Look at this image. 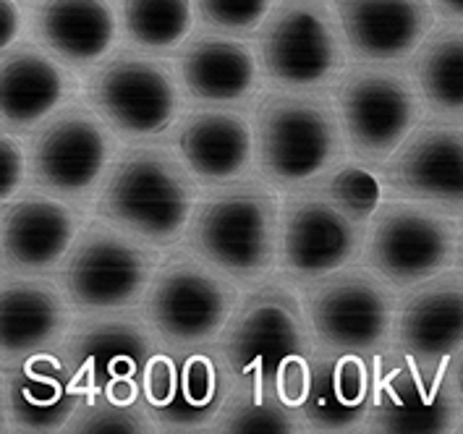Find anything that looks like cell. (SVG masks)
Listing matches in <instances>:
<instances>
[{
  "mask_svg": "<svg viewBox=\"0 0 463 434\" xmlns=\"http://www.w3.org/2000/svg\"><path fill=\"white\" fill-rule=\"evenodd\" d=\"M84 76L34 40H19L0 55V131L32 137L58 110L81 97Z\"/></svg>",
  "mask_w": 463,
  "mask_h": 434,
  "instance_id": "44dd1931",
  "label": "cell"
},
{
  "mask_svg": "<svg viewBox=\"0 0 463 434\" xmlns=\"http://www.w3.org/2000/svg\"><path fill=\"white\" fill-rule=\"evenodd\" d=\"M341 113L348 155L366 165H385L430 116L411 69L401 63H356L330 90Z\"/></svg>",
  "mask_w": 463,
  "mask_h": 434,
  "instance_id": "ba28073f",
  "label": "cell"
},
{
  "mask_svg": "<svg viewBox=\"0 0 463 434\" xmlns=\"http://www.w3.org/2000/svg\"><path fill=\"white\" fill-rule=\"evenodd\" d=\"M301 293L319 351L356 354L372 366L391 351L401 293L364 262Z\"/></svg>",
  "mask_w": 463,
  "mask_h": 434,
  "instance_id": "8fae6325",
  "label": "cell"
},
{
  "mask_svg": "<svg viewBox=\"0 0 463 434\" xmlns=\"http://www.w3.org/2000/svg\"><path fill=\"white\" fill-rule=\"evenodd\" d=\"M121 146L118 134L79 97L29 137V189L92 215Z\"/></svg>",
  "mask_w": 463,
  "mask_h": 434,
  "instance_id": "30bf717a",
  "label": "cell"
},
{
  "mask_svg": "<svg viewBox=\"0 0 463 434\" xmlns=\"http://www.w3.org/2000/svg\"><path fill=\"white\" fill-rule=\"evenodd\" d=\"M448 387L458 403V410H461V424H458V432H463V351L456 356V362L450 363L448 369Z\"/></svg>",
  "mask_w": 463,
  "mask_h": 434,
  "instance_id": "74e56055",
  "label": "cell"
},
{
  "mask_svg": "<svg viewBox=\"0 0 463 434\" xmlns=\"http://www.w3.org/2000/svg\"><path fill=\"white\" fill-rule=\"evenodd\" d=\"M199 196L202 186L168 139L123 145L92 215L165 254L186 239Z\"/></svg>",
  "mask_w": 463,
  "mask_h": 434,
  "instance_id": "6da1fadb",
  "label": "cell"
},
{
  "mask_svg": "<svg viewBox=\"0 0 463 434\" xmlns=\"http://www.w3.org/2000/svg\"><path fill=\"white\" fill-rule=\"evenodd\" d=\"M385 196L463 215V121L427 116L414 134L380 165Z\"/></svg>",
  "mask_w": 463,
  "mask_h": 434,
  "instance_id": "9a60e30c",
  "label": "cell"
},
{
  "mask_svg": "<svg viewBox=\"0 0 463 434\" xmlns=\"http://www.w3.org/2000/svg\"><path fill=\"white\" fill-rule=\"evenodd\" d=\"M160 427L146 409L139 403H113L108 398H84L71 416L66 434H157Z\"/></svg>",
  "mask_w": 463,
  "mask_h": 434,
  "instance_id": "1f68e13d",
  "label": "cell"
},
{
  "mask_svg": "<svg viewBox=\"0 0 463 434\" xmlns=\"http://www.w3.org/2000/svg\"><path fill=\"white\" fill-rule=\"evenodd\" d=\"M121 34L128 48L171 58L194 34V3L121 0Z\"/></svg>",
  "mask_w": 463,
  "mask_h": 434,
  "instance_id": "f1b7e54d",
  "label": "cell"
},
{
  "mask_svg": "<svg viewBox=\"0 0 463 434\" xmlns=\"http://www.w3.org/2000/svg\"><path fill=\"white\" fill-rule=\"evenodd\" d=\"M251 118L257 173L280 193L315 184L348 155L330 90H265Z\"/></svg>",
  "mask_w": 463,
  "mask_h": 434,
  "instance_id": "277c9868",
  "label": "cell"
},
{
  "mask_svg": "<svg viewBox=\"0 0 463 434\" xmlns=\"http://www.w3.org/2000/svg\"><path fill=\"white\" fill-rule=\"evenodd\" d=\"M22 8L19 0H0V45L3 50L19 42L22 37Z\"/></svg>",
  "mask_w": 463,
  "mask_h": 434,
  "instance_id": "8d00e7d4",
  "label": "cell"
},
{
  "mask_svg": "<svg viewBox=\"0 0 463 434\" xmlns=\"http://www.w3.org/2000/svg\"><path fill=\"white\" fill-rule=\"evenodd\" d=\"M165 348L139 309L105 316H76L58 348L76 390L102 398L121 382H145L152 356Z\"/></svg>",
  "mask_w": 463,
  "mask_h": 434,
  "instance_id": "5bb4252c",
  "label": "cell"
},
{
  "mask_svg": "<svg viewBox=\"0 0 463 434\" xmlns=\"http://www.w3.org/2000/svg\"><path fill=\"white\" fill-rule=\"evenodd\" d=\"M309 380H312V356L309 359H293L280 369L275 392L286 406L301 409V403L307 401V392H309Z\"/></svg>",
  "mask_w": 463,
  "mask_h": 434,
  "instance_id": "d590c367",
  "label": "cell"
},
{
  "mask_svg": "<svg viewBox=\"0 0 463 434\" xmlns=\"http://www.w3.org/2000/svg\"><path fill=\"white\" fill-rule=\"evenodd\" d=\"M254 48L268 90H333L351 63L333 0H278Z\"/></svg>",
  "mask_w": 463,
  "mask_h": 434,
  "instance_id": "9c48e42d",
  "label": "cell"
},
{
  "mask_svg": "<svg viewBox=\"0 0 463 434\" xmlns=\"http://www.w3.org/2000/svg\"><path fill=\"white\" fill-rule=\"evenodd\" d=\"M369 222L345 210L317 184L283 193V239L278 275L298 290L359 265Z\"/></svg>",
  "mask_w": 463,
  "mask_h": 434,
  "instance_id": "4fadbf2b",
  "label": "cell"
},
{
  "mask_svg": "<svg viewBox=\"0 0 463 434\" xmlns=\"http://www.w3.org/2000/svg\"><path fill=\"white\" fill-rule=\"evenodd\" d=\"M168 142L202 189L257 173V131L249 110L189 105Z\"/></svg>",
  "mask_w": 463,
  "mask_h": 434,
  "instance_id": "ffe728a7",
  "label": "cell"
},
{
  "mask_svg": "<svg viewBox=\"0 0 463 434\" xmlns=\"http://www.w3.org/2000/svg\"><path fill=\"white\" fill-rule=\"evenodd\" d=\"M435 11L445 19H453V22H463V0H432Z\"/></svg>",
  "mask_w": 463,
  "mask_h": 434,
  "instance_id": "f35d334b",
  "label": "cell"
},
{
  "mask_svg": "<svg viewBox=\"0 0 463 434\" xmlns=\"http://www.w3.org/2000/svg\"><path fill=\"white\" fill-rule=\"evenodd\" d=\"M81 99L123 145L163 142L189 108L173 58L116 48L81 81Z\"/></svg>",
  "mask_w": 463,
  "mask_h": 434,
  "instance_id": "5b68a950",
  "label": "cell"
},
{
  "mask_svg": "<svg viewBox=\"0 0 463 434\" xmlns=\"http://www.w3.org/2000/svg\"><path fill=\"white\" fill-rule=\"evenodd\" d=\"M121 34V16L110 0H37L32 37L76 73L102 63Z\"/></svg>",
  "mask_w": 463,
  "mask_h": 434,
  "instance_id": "d4e9b609",
  "label": "cell"
},
{
  "mask_svg": "<svg viewBox=\"0 0 463 434\" xmlns=\"http://www.w3.org/2000/svg\"><path fill=\"white\" fill-rule=\"evenodd\" d=\"M71 304L55 275H3L0 369L58 351L73 327Z\"/></svg>",
  "mask_w": 463,
  "mask_h": 434,
  "instance_id": "7402d4cb",
  "label": "cell"
},
{
  "mask_svg": "<svg viewBox=\"0 0 463 434\" xmlns=\"http://www.w3.org/2000/svg\"><path fill=\"white\" fill-rule=\"evenodd\" d=\"M244 288L184 243L163 254L139 312L168 351L215 345Z\"/></svg>",
  "mask_w": 463,
  "mask_h": 434,
  "instance_id": "8992f818",
  "label": "cell"
},
{
  "mask_svg": "<svg viewBox=\"0 0 463 434\" xmlns=\"http://www.w3.org/2000/svg\"><path fill=\"white\" fill-rule=\"evenodd\" d=\"M461 410L445 377L424 374L401 351L374 362V398L366 434H445L458 432Z\"/></svg>",
  "mask_w": 463,
  "mask_h": 434,
  "instance_id": "e0dca14e",
  "label": "cell"
},
{
  "mask_svg": "<svg viewBox=\"0 0 463 434\" xmlns=\"http://www.w3.org/2000/svg\"><path fill=\"white\" fill-rule=\"evenodd\" d=\"M178 390V359L175 351L160 348L152 362L146 366L145 382H142V401L146 403V409L163 410L165 406H171L173 395Z\"/></svg>",
  "mask_w": 463,
  "mask_h": 434,
  "instance_id": "e575fe53",
  "label": "cell"
},
{
  "mask_svg": "<svg viewBox=\"0 0 463 434\" xmlns=\"http://www.w3.org/2000/svg\"><path fill=\"white\" fill-rule=\"evenodd\" d=\"M458 217L421 202L385 196L369 220L362 262L398 293H406L458 265Z\"/></svg>",
  "mask_w": 463,
  "mask_h": 434,
  "instance_id": "7c38bea8",
  "label": "cell"
},
{
  "mask_svg": "<svg viewBox=\"0 0 463 434\" xmlns=\"http://www.w3.org/2000/svg\"><path fill=\"white\" fill-rule=\"evenodd\" d=\"M280 239L283 193L254 173L202 189L184 246L246 290L278 275Z\"/></svg>",
  "mask_w": 463,
  "mask_h": 434,
  "instance_id": "7a4b0ae2",
  "label": "cell"
},
{
  "mask_svg": "<svg viewBox=\"0 0 463 434\" xmlns=\"http://www.w3.org/2000/svg\"><path fill=\"white\" fill-rule=\"evenodd\" d=\"M275 3L278 0H196V14L204 29L254 40Z\"/></svg>",
  "mask_w": 463,
  "mask_h": 434,
  "instance_id": "d6a6232c",
  "label": "cell"
},
{
  "mask_svg": "<svg viewBox=\"0 0 463 434\" xmlns=\"http://www.w3.org/2000/svg\"><path fill=\"white\" fill-rule=\"evenodd\" d=\"M81 401L84 395L73 385L71 372L58 351L0 369L3 434L66 432Z\"/></svg>",
  "mask_w": 463,
  "mask_h": 434,
  "instance_id": "603a6c76",
  "label": "cell"
},
{
  "mask_svg": "<svg viewBox=\"0 0 463 434\" xmlns=\"http://www.w3.org/2000/svg\"><path fill=\"white\" fill-rule=\"evenodd\" d=\"M215 345L231 374L233 392L257 398L278 395L275 382L280 369L317 351L304 293L280 275L246 288Z\"/></svg>",
  "mask_w": 463,
  "mask_h": 434,
  "instance_id": "3957f363",
  "label": "cell"
},
{
  "mask_svg": "<svg viewBox=\"0 0 463 434\" xmlns=\"http://www.w3.org/2000/svg\"><path fill=\"white\" fill-rule=\"evenodd\" d=\"M307 434L301 409L286 406L278 395L257 398L249 392H228L210 434Z\"/></svg>",
  "mask_w": 463,
  "mask_h": 434,
  "instance_id": "f546056e",
  "label": "cell"
},
{
  "mask_svg": "<svg viewBox=\"0 0 463 434\" xmlns=\"http://www.w3.org/2000/svg\"><path fill=\"white\" fill-rule=\"evenodd\" d=\"M356 63H406L435 29L432 0H333Z\"/></svg>",
  "mask_w": 463,
  "mask_h": 434,
  "instance_id": "cb8c5ba5",
  "label": "cell"
},
{
  "mask_svg": "<svg viewBox=\"0 0 463 434\" xmlns=\"http://www.w3.org/2000/svg\"><path fill=\"white\" fill-rule=\"evenodd\" d=\"M458 228H461V246H458V267L463 269V215L458 217Z\"/></svg>",
  "mask_w": 463,
  "mask_h": 434,
  "instance_id": "ab89813d",
  "label": "cell"
},
{
  "mask_svg": "<svg viewBox=\"0 0 463 434\" xmlns=\"http://www.w3.org/2000/svg\"><path fill=\"white\" fill-rule=\"evenodd\" d=\"M175 69L189 105L251 113L268 90L257 48L241 37L213 29L194 32L181 45L175 52Z\"/></svg>",
  "mask_w": 463,
  "mask_h": 434,
  "instance_id": "d6986e66",
  "label": "cell"
},
{
  "mask_svg": "<svg viewBox=\"0 0 463 434\" xmlns=\"http://www.w3.org/2000/svg\"><path fill=\"white\" fill-rule=\"evenodd\" d=\"M178 359V390L171 406L155 410L160 432L196 434L210 432L213 421L231 392V374L220 356L218 345H202L175 351Z\"/></svg>",
  "mask_w": 463,
  "mask_h": 434,
  "instance_id": "4316f807",
  "label": "cell"
},
{
  "mask_svg": "<svg viewBox=\"0 0 463 434\" xmlns=\"http://www.w3.org/2000/svg\"><path fill=\"white\" fill-rule=\"evenodd\" d=\"M427 113L463 121V26H439L409 61Z\"/></svg>",
  "mask_w": 463,
  "mask_h": 434,
  "instance_id": "83f0119b",
  "label": "cell"
},
{
  "mask_svg": "<svg viewBox=\"0 0 463 434\" xmlns=\"http://www.w3.org/2000/svg\"><path fill=\"white\" fill-rule=\"evenodd\" d=\"M29 189V139L3 131L0 134V204L16 199Z\"/></svg>",
  "mask_w": 463,
  "mask_h": 434,
  "instance_id": "836d02e7",
  "label": "cell"
},
{
  "mask_svg": "<svg viewBox=\"0 0 463 434\" xmlns=\"http://www.w3.org/2000/svg\"><path fill=\"white\" fill-rule=\"evenodd\" d=\"M374 398V366L356 354L315 351L301 413L315 434H364Z\"/></svg>",
  "mask_w": 463,
  "mask_h": 434,
  "instance_id": "484cf974",
  "label": "cell"
},
{
  "mask_svg": "<svg viewBox=\"0 0 463 434\" xmlns=\"http://www.w3.org/2000/svg\"><path fill=\"white\" fill-rule=\"evenodd\" d=\"M160 262V249L90 215L55 278L76 316H105L139 309Z\"/></svg>",
  "mask_w": 463,
  "mask_h": 434,
  "instance_id": "52a82bcc",
  "label": "cell"
},
{
  "mask_svg": "<svg viewBox=\"0 0 463 434\" xmlns=\"http://www.w3.org/2000/svg\"><path fill=\"white\" fill-rule=\"evenodd\" d=\"M315 184L330 193L333 199H338L345 210H351L354 215L362 217L366 222L372 220L374 210L385 199V186H383L380 168L366 165V163L351 157V155H345L338 165H333Z\"/></svg>",
  "mask_w": 463,
  "mask_h": 434,
  "instance_id": "4dcf8cb0",
  "label": "cell"
},
{
  "mask_svg": "<svg viewBox=\"0 0 463 434\" xmlns=\"http://www.w3.org/2000/svg\"><path fill=\"white\" fill-rule=\"evenodd\" d=\"M392 348L430 377H445L463 351V269L450 267L438 278L401 293Z\"/></svg>",
  "mask_w": 463,
  "mask_h": 434,
  "instance_id": "ac0fdd59",
  "label": "cell"
},
{
  "mask_svg": "<svg viewBox=\"0 0 463 434\" xmlns=\"http://www.w3.org/2000/svg\"><path fill=\"white\" fill-rule=\"evenodd\" d=\"M87 217L71 202L37 189L0 204V275H55Z\"/></svg>",
  "mask_w": 463,
  "mask_h": 434,
  "instance_id": "2e32d148",
  "label": "cell"
}]
</instances>
